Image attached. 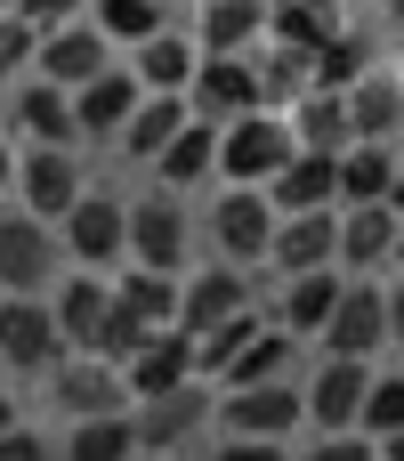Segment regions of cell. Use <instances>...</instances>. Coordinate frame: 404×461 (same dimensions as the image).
Masks as SVG:
<instances>
[{
    "instance_id": "1",
    "label": "cell",
    "mask_w": 404,
    "mask_h": 461,
    "mask_svg": "<svg viewBox=\"0 0 404 461\" xmlns=\"http://www.w3.org/2000/svg\"><path fill=\"white\" fill-rule=\"evenodd\" d=\"M65 267H73L65 259V235L49 219H32V211L8 203L0 211V300H49Z\"/></svg>"
},
{
    "instance_id": "2",
    "label": "cell",
    "mask_w": 404,
    "mask_h": 461,
    "mask_svg": "<svg viewBox=\"0 0 404 461\" xmlns=\"http://www.w3.org/2000/svg\"><path fill=\"white\" fill-rule=\"evenodd\" d=\"M275 203H267V186H219L211 194V211H202V235H211V259H227V267H267V251H275Z\"/></svg>"
},
{
    "instance_id": "3",
    "label": "cell",
    "mask_w": 404,
    "mask_h": 461,
    "mask_svg": "<svg viewBox=\"0 0 404 461\" xmlns=\"http://www.w3.org/2000/svg\"><path fill=\"white\" fill-rule=\"evenodd\" d=\"M57 235H65V259H73V267H89V276H121V267H130V194L89 186V194L57 219Z\"/></svg>"
},
{
    "instance_id": "4",
    "label": "cell",
    "mask_w": 404,
    "mask_h": 461,
    "mask_svg": "<svg viewBox=\"0 0 404 461\" xmlns=\"http://www.w3.org/2000/svg\"><path fill=\"white\" fill-rule=\"evenodd\" d=\"M194 211H186V194H170V186H154V194H138L130 203V267H154V276H186L194 267Z\"/></svg>"
},
{
    "instance_id": "5",
    "label": "cell",
    "mask_w": 404,
    "mask_h": 461,
    "mask_svg": "<svg viewBox=\"0 0 404 461\" xmlns=\"http://www.w3.org/2000/svg\"><path fill=\"white\" fill-rule=\"evenodd\" d=\"M292 154H300V138L275 105H259L243 122H219V186H267Z\"/></svg>"
},
{
    "instance_id": "6",
    "label": "cell",
    "mask_w": 404,
    "mask_h": 461,
    "mask_svg": "<svg viewBox=\"0 0 404 461\" xmlns=\"http://www.w3.org/2000/svg\"><path fill=\"white\" fill-rule=\"evenodd\" d=\"M97 178H89V162H81V146H16V211H32V219H65L81 194H89Z\"/></svg>"
},
{
    "instance_id": "7",
    "label": "cell",
    "mask_w": 404,
    "mask_h": 461,
    "mask_svg": "<svg viewBox=\"0 0 404 461\" xmlns=\"http://www.w3.org/2000/svg\"><path fill=\"white\" fill-rule=\"evenodd\" d=\"M211 429L219 438H300L308 429V389L300 381H259V389H219L211 405Z\"/></svg>"
},
{
    "instance_id": "8",
    "label": "cell",
    "mask_w": 404,
    "mask_h": 461,
    "mask_svg": "<svg viewBox=\"0 0 404 461\" xmlns=\"http://www.w3.org/2000/svg\"><path fill=\"white\" fill-rule=\"evenodd\" d=\"M251 308H259V300H251V276L227 267V259H194V267L178 276V332H186V340L235 324V316H251Z\"/></svg>"
},
{
    "instance_id": "9",
    "label": "cell",
    "mask_w": 404,
    "mask_h": 461,
    "mask_svg": "<svg viewBox=\"0 0 404 461\" xmlns=\"http://www.w3.org/2000/svg\"><path fill=\"white\" fill-rule=\"evenodd\" d=\"M65 357L73 348H65L49 300H0V365H8V381H49Z\"/></svg>"
},
{
    "instance_id": "10",
    "label": "cell",
    "mask_w": 404,
    "mask_h": 461,
    "mask_svg": "<svg viewBox=\"0 0 404 461\" xmlns=\"http://www.w3.org/2000/svg\"><path fill=\"white\" fill-rule=\"evenodd\" d=\"M316 348L324 357H356V365H381L389 357V284L348 276V292H340V308H332V324H324Z\"/></svg>"
},
{
    "instance_id": "11",
    "label": "cell",
    "mask_w": 404,
    "mask_h": 461,
    "mask_svg": "<svg viewBox=\"0 0 404 461\" xmlns=\"http://www.w3.org/2000/svg\"><path fill=\"white\" fill-rule=\"evenodd\" d=\"M49 413L57 421H89V413H130V381H121V365H105V357H65L49 381Z\"/></svg>"
},
{
    "instance_id": "12",
    "label": "cell",
    "mask_w": 404,
    "mask_h": 461,
    "mask_svg": "<svg viewBox=\"0 0 404 461\" xmlns=\"http://www.w3.org/2000/svg\"><path fill=\"white\" fill-rule=\"evenodd\" d=\"M381 365H356V357H316V373L300 381L308 389V438H340L364 421V389H373Z\"/></svg>"
},
{
    "instance_id": "13",
    "label": "cell",
    "mask_w": 404,
    "mask_h": 461,
    "mask_svg": "<svg viewBox=\"0 0 404 461\" xmlns=\"http://www.w3.org/2000/svg\"><path fill=\"white\" fill-rule=\"evenodd\" d=\"M8 138L16 146H81V113H73V89L24 73L8 81Z\"/></svg>"
},
{
    "instance_id": "14",
    "label": "cell",
    "mask_w": 404,
    "mask_h": 461,
    "mask_svg": "<svg viewBox=\"0 0 404 461\" xmlns=\"http://www.w3.org/2000/svg\"><path fill=\"white\" fill-rule=\"evenodd\" d=\"M211 405H219V389H211V381L130 405V421H138V454H186V446L211 429Z\"/></svg>"
},
{
    "instance_id": "15",
    "label": "cell",
    "mask_w": 404,
    "mask_h": 461,
    "mask_svg": "<svg viewBox=\"0 0 404 461\" xmlns=\"http://www.w3.org/2000/svg\"><path fill=\"white\" fill-rule=\"evenodd\" d=\"M186 105H194L202 122H243V113H259V105H267V89H259V49H251V57H202Z\"/></svg>"
},
{
    "instance_id": "16",
    "label": "cell",
    "mask_w": 404,
    "mask_h": 461,
    "mask_svg": "<svg viewBox=\"0 0 404 461\" xmlns=\"http://www.w3.org/2000/svg\"><path fill=\"white\" fill-rule=\"evenodd\" d=\"M146 105V89H138V73H130V57H113L97 81H81L73 89V113H81V146H113L121 130H130V113Z\"/></svg>"
},
{
    "instance_id": "17",
    "label": "cell",
    "mask_w": 404,
    "mask_h": 461,
    "mask_svg": "<svg viewBox=\"0 0 404 461\" xmlns=\"http://www.w3.org/2000/svg\"><path fill=\"white\" fill-rule=\"evenodd\" d=\"M194 65H202L194 24H162L154 41H138V49H130V73H138V89H146V97H186V89H194Z\"/></svg>"
},
{
    "instance_id": "18",
    "label": "cell",
    "mask_w": 404,
    "mask_h": 461,
    "mask_svg": "<svg viewBox=\"0 0 404 461\" xmlns=\"http://www.w3.org/2000/svg\"><path fill=\"white\" fill-rule=\"evenodd\" d=\"M340 292H348V276H340V267H316V276H283V284H275V308H267V316H275V324H283L300 348H316V340H324V324H332V308H340Z\"/></svg>"
},
{
    "instance_id": "19",
    "label": "cell",
    "mask_w": 404,
    "mask_h": 461,
    "mask_svg": "<svg viewBox=\"0 0 404 461\" xmlns=\"http://www.w3.org/2000/svg\"><path fill=\"white\" fill-rule=\"evenodd\" d=\"M49 308H57V332H65V348L97 357V340H105V308H113V276L65 267V276H57V292H49Z\"/></svg>"
},
{
    "instance_id": "20",
    "label": "cell",
    "mask_w": 404,
    "mask_h": 461,
    "mask_svg": "<svg viewBox=\"0 0 404 461\" xmlns=\"http://www.w3.org/2000/svg\"><path fill=\"white\" fill-rule=\"evenodd\" d=\"M113 65V41L89 24V16H73V24H57V32H40V81H57V89H81V81H97Z\"/></svg>"
},
{
    "instance_id": "21",
    "label": "cell",
    "mask_w": 404,
    "mask_h": 461,
    "mask_svg": "<svg viewBox=\"0 0 404 461\" xmlns=\"http://www.w3.org/2000/svg\"><path fill=\"white\" fill-rule=\"evenodd\" d=\"M275 284L283 276H316V267H340V211H300V219H275V251H267Z\"/></svg>"
},
{
    "instance_id": "22",
    "label": "cell",
    "mask_w": 404,
    "mask_h": 461,
    "mask_svg": "<svg viewBox=\"0 0 404 461\" xmlns=\"http://www.w3.org/2000/svg\"><path fill=\"white\" fill-rule=\"evenodd\" d=\"M121 381H130V405H146V397H170V389H194L202 381V365H194V340L170 324V332H154L130 365H121Z\"/></svg>"
},
{
    "instance_id": "23",
    "label": "cell",
    "mask_w": 404,
    "mask_h": 461,
    "mask_svg": "<svg viewBox=\"0 0 404 461\" xmlns=\"http://www.w3.org/2000/svg\"><path fill=\"white\" fill-rule=\"evenodd\" d=\"M397 211L389 203H340V276H381L397 267Z\"/></svg>"
},
{
    "instance_id": "24",
    "label": "cell",
    "mask_w": 404,
    "mask_h": 461,
    "mask_svg": "<svg viewBox=\"0 0 404 461\" xmlns=\"http://www.w3.org/2000/svg\"><path fill=\"white\" fill-rule=\"evenodd\" d=\"M267 203L283 219L300 211H340V154H292L275 178H267Z\"/></svg>"
},
{
    "instance_id": "25",
    "label": "cell",
    "mask_w": 404,
    "mask_h": 461,
    "mask_svg": "<svg viewBox=\"0 0 404 461\" xmlns=\"http://www.w3.org/2000/svg\"><path fill=\"white\" fill-rule=\"evenodd\" d=\"M348 130H356V138H381V146H404V81H397V65H373L364 81H348Z\"/></svg>"
},
{
    "instance_id": "26",
    "label": "cell",
    "mask_w": 404,
    "mask_h": 461,
    "mask_svg": "<svg viewBox=\"0 0 404 461\" xmlns=\"http://www.w3.org/2000/svg\"><path fill=\"white\" fill-rule=\"evenodd\" d=\"M292 365H300V340H292V332L267 316V324H259V332H251V340H243V348L219 365V381H211V389H259V381H292Z\"/></svg>"
},
{
    "instance_id": "27",
    "label": "cell",
    "mask_w": 404,
    "mask_h": 461,
    "mask_svg": "<svg viewBox=\"0 0 404 461\" xmlns=\"http://www.w3.org/2000/svg\"><path fill=\"white\" fill-rule=\"evenodd\" d=\"M194 41H202V57H251L267 41V0H202Z\"/></svg>"
},
{
    "instance_id": "28",
    "label": "cell",
    "mask_w": 404,
    "mask_h": 461,
    "mask_svg": "<svg viewBox=\"0 0 404 461\" xmlns=\"http://www.w3.org/2000/svg\"><path fill=\"white\" fill-rule=\"evenodd\" d=\"M283 122H292L300 154H340V146L356 138V130H348V89H308V97L283 105Z\"/></svg>"
},
{
    "instance_id": "29",
    "label": "cell",
    "mask_w": 404,
    "mask_h": 461,
    "mask_svg": "<svg viewBox=\"0 0 404 461\" xmlns=\"http://www.w3.org/2000/svg\"><path fill=\"white\" fill-rule=\"evenodd\" d=\"M186 122H194V105H186V97H146V105L130 113V130L113 138V154H121V162H138V170H154V162H162V146H170Z\"/></svg>"
},
{
    "instance_id": "30",
    "label": "cell",
    "mask_w": 404,
    "mask_h": 461,
    "mask_svg": "<svg viewBox=\"0 0 404 461\" xmlns=\"http://www.w3.org/2000/svg\"><path fill=\"white\" fill-rule=\"evenodd\" d=\"M211 170H219V122H202V113H194V122H186V130L162 146V162H154V186H170V194H194Z\"/></svg>"
},
{
    "instance_id": "31",
    "label": "cell",
    "mask_w": 404,
    "mask_h": 461,
    "mask_svg": "<svg viewBox=\"0 0 404 461\" xmlns=\"http://www.w3.org/2000/svg\"><path fill=\"white\" fill-rule=\"evenodd\" d=\"M404 170V146H381V138H348L340 146V203H389Z\"/></svg>"
},
{
    "instance_id": "32",
    "label": "cell",
    "mask_w": 404,
    "mask_h": 461,
    "mask_svg": "<svg viewBox=\"0 0 404 461\" xmlns=\"http://www.w3.org/2000/svg\"><path fill=\"white\" fill-rule=\"evenodd\" d=\"M57 454L65 461H138V421H130V413L57 421Z\"/></svg>"
},
{
    "instance_id": "33",
    "label": "cell",
    "mask_w": 404,
    "mask_h": 461,
    "mask_svg": "<svg viewBox=\"0 0 404 461\" xmlns=\"http://www.w3.org/2000/svg\"><path fill=\"white\" fill-rule=\"evenodd\" d=\"M373 73V32H356V24H340L316 57H308V89H348V81H364Z\"/></svg>"
},
{
    "instance_id": "34",
    "label": "cell",
    "mask_w": 404,
    "mask_h": 461,
    "mask_svg": "<svg viewBox=\"0 0 404 461\" xmlns=\"http://www.w3.org/2000/svg\"><path fill=\"white\" fill-rule=\"evenodd\" d=\"M89 24H97L113 49H138V41H154V32L170 24V8H162V0H89Z\"/></svg>"
},
{
    "instance_id": "35",
    "label": "cell",
    "mask_w": 404,
    "mask_h": 461,
    "mask_svg": "<svg viewBox=\"0 0 404 461\" xmlns=\"http://www.w3.org/2000/svg\"><path fill=\"white\" fill-rule=\"evenodd\" d=\"M356 429H364L373 446L404 429V365H381V373H373V389H364V421H356Z\"/></svg>"
},
{
    "instance_id": "36",
    "label": "cell",
    "mask_w": 404,
    "mask_h": 461,
    "mask_svg": "<svg viewBox=\"0 0 404 461\" xmlns=\"http://www.w3.org/2000/svg\"><path fill=\"white\" fill-rule=\"evenodd\" d=\"M32 65H40V24H24V16L8 8V16H0V81H24Z\"/></svg>"
},
{
    "instance_id": "37",
    "label": "cell",
    "mask_w": 404,
    "mask_h": 461,
    "mask_svg": "<svg viewBox=\"0 0 404 461\" xmlns=\"http://www.w3.org/2000/svg\"><path fill=\"white\" fill-rule=\"evenodd\" d=\"M292 461H381V446H373L364 429H340V438H308Z\"/></svg>"
},
{
    "instance_id": "38",
    "label": "cell",
    "mask_w": 404,
    "mask_h": 461,
    "mask_svg": "<svg viewBox=\"0 0 404 461\" xmlns=\"http://www.w3.org/2000/svg\"><path fill=\"white\" fill-rule=\"evenodd\" d=\"M0 461H65V454H57V438H49V429H32V421H16V429L0 438Z\"/></svg>"
},
{
    "instance_id": "39",
    "label": "cell",
    "mask_w": 404,
    "mask_h": 461,
    "mask_svg": "<svg viewBox=\"0 0 404 461\" xmlns=\"http://www.w3.org/2000/svg\"><path fill=\"white\" fill-rule=\"evenodd\" d=\"M211 461H292L283 438H211Z\"/></svg>"
},
{
    "instance_id": "40",
    "label": "cell",
    "mask_w": 404,
    "mask_h": 461,
    "mask_svg": "<svg viewBox=\"0 0 404 461\" xmlns=\"http://www.w3.org/2000/svg\"><path fill=\"white\" fill-rule=\"evenodd\" d=\"M24 24H40V32H57V24H73V16H89V0H8Z\"/></svg>"
},
{
    "instance_id": "41",
    "label": "cell",
    "mask_w": 404,
    "mask_h": 461,
    "mask_svg": "<svg viewBox=\"0 0 404 461\" xmlns=\"http://www.w3.org/2000/svg\"><path fill=\"white\" fill-rule=\"evenodd\" d=\"M389 357H404V276L389 284Z\"/></svg>"
},
{
    "instance_id": "42",
    "label": "cell",
    "mask_w": 404,
    "mask_h": 461,
    "mask_svg": "<svg viewBox=\"0 0 404 461\" xmlns=\"http://www.w3.org/2000/svg\"><path fill=\"white\" fill-rule=\"evenodd\" d=\"M8 194H16V138L0 130V203H8Z\"/></svg>"
},
{
    "instance_id": "43",
    "label": "cell",
    "mask_w": 404,
    "mask_h": 461,
    "mask_svg": "<svg viewBox=\"0 0 404 461\" xmlns=\"http://www.w3.org/2000/svg\"><path fill=\"white\" fill-rule=\"evenodd\" d=\"M16 421H24V413H16V397H8V389H0V438H8V429H16Z\"/></svg>"
},
{
    "instance_id": "44",
    "label": "cell",
    "mask_w": 404,
    "mask_h": 461,
    "mask_svg": "<svg viewBox=\"0 0 404 461\" xmlns=\"http://www.w3.org/2000/svg\"><path fill=\"white\" fill-rule=\"evenodd\" d=\"M381 461H404V429H397V438H381Z\"/></svg>"
},
{
    "instance_id": "45",
    "label": "cell",
    "mask_w": 404,
    "mask_h": 461,
    "mask_svg": "<svg viewBox=\"0 0 404 461\" xmlns=\"http://www.w3.org/2000/svg\"><path fill=\"white\" fill-rule=\"evenodd\" d=\"M389 211H397V227H404V170H397V186H389Z\"/></svg>"
},
{
    "instance_id": "46",
    "label": "cell",
    "mask_w": 404,
    "mask_h": 461,
    "mask_svg": "<svg viewBox=\"0 0 404 461\" xmlns=\"http://www.w3.org/2000/svg\"><path fill=\"white\" fill-rule=\"evenodd\" d=\"M381 16H389V24H404V0H381Z\"/></svg>"
},
{
    "instance_id": "47",
    "label": "cell",
    "mask_w": 404,
    "mask_h": 461,
    "mask_svg": "<svg viewBox=\"0 0 404 461\" xmlns=\"http://www.w3.org/2000/svg\"><path fill=\"white\" fill-rule=\"evenodd\" d=\"M300 8H324V16H340V0H300Z\"/></svg>"
},
{
    "instance_id": "48",
    "label": "cell",
    "mask_w": 404,
    "mask_h": 461,
    "mask_svg": "<svg viewBox=\"0 0 404 461\" xmlns=\"http://www.w3.org/2000/svg\"><path fill=\"white\" fill-rule=\"evenodd\" d=\"M0 130H8V81H0Z\"/></svg>"
},
{
    "instance_id": "49",
    "label": "cell",
    "mask_w": 404,
    "mask_h": 461,
    "mask_svg": "<svg viewBox=\"0 0 404 461\" xmlns=\"http://www.w3.org/2000/svg\"><path fill=\"white\" fill-rule=\"evenodd\" d=\"M138 461H186V454H138Z\"/></svg>"
},
{
    "instance_id": "50",
    "label": "cell",
    "mask_w": 404,
    "mask_h": 461,
    "mask_svg": "<svg viewBox=\"0 0 404 461\" xmlns=\"http://www.w3.org/2000/svg\"><path fill=\"white\" fill-rule=\"evenodd\" d=\"M397 276H404V235H397Z\"/></svg>"
},
{
    "instance_id": "51",
    "label": "cell",
    "mask_w": 404,
    "mask_h": 461,
    "mask_svg": "<svg viewBox=\"0 0 404 461\" xmlns=\"http://www.w3.org/2000/svg\"><path fill=\"white\" fill-rule=\"evenodd\" d=\"M0 389H8V365H0Z\"/></svg>"
},
{
    "instance_id": "52",
    "label": "cell",
    "mask_w": 404,
    "mask_h": 461,
    "mask_svg": "<svg viewBox=\"0 0 404 461\" xmlns=\"http://www.w3.org/2000/svg\"><path fill=\"white\" fill-rule=\"evenodd\" d=\"M0 16H8V0H0Z\"/></svg>"
},
{
    "instance_id": "53",
    "label": "cell",
    "mask_w": 404,
    "mask_h": 461,
    "mask_svg": "<svg viewBox=\"0 0 404 461\" xmlns=\"http://www.w3.org/2000/svg\"><path fill=\"white\" fill-rule=\"evenodd\" d=\"M397 81H404V65H397Z\"/></svg>"
},
{
    "instance_id": "54",
    "label": "cell",
    "mask_w": 404,
    "mask_h": 461,
    "mask_svg": "<svg viewBox=\"0 0 404 461\" xmlns=\"http://www.w3.org/2000/svg\"><path fill=\"white\" fill-rule=\"evenodd\" d=\"M162 8H170V0H162Z\"/></svg>"
}]
</instances>
